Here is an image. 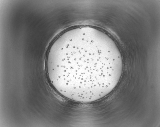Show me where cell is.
I'll use <instances>...</instances> for the list:
<instances>
[{"label": "cell", "instance_id": "6da1fadb", "mask_svg": "<svg viewBox=\"0 0 160 127\" xmlns=\"http://www.w3.org/2000/svg\"><path fill=\"white\" fill-rule=\"evenodd\" d=\"M102 53L99 49L87 56L61 59L59 74L64 84L75 92L84 94H99L108 88L122 70V60L119 56Z\"/></svg>", "mask_w": 160, "mask_h": 127}]
</instances>
